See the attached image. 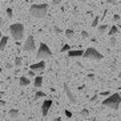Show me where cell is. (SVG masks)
<instances>
[{
  "mask_svg": "<svg viewBox=\"0 0 121 121\" xmlns=\"http://www.w3.org/2000/svg\"><path fill=\"white\" fill-rule=\"evenodd\" d=\"M47 12H48V5L47 4H33L29 8V13L31 16L36 19H43L47 16Z\"/></svg>",
  "mask_w": 121,
  "mask_h": 121,
  "instance_id": "obj_1",
  "label": "cell"
},
{
  "mask_svg": "<svg viewBox=\"0 0 121 121\" xmlns=\"http://www.w3.org/2000/svg\"><path fill=\"white\" fill-rule=\"evenodd\" d=\"M120 104H121V95L120 93H113V95H110L109 97H107L103 101L104 107H108V108L114 109V110H117L120 108Z\"/></svg>",
  "mask_w": 121,
  "mask_h": 121,
  "instance_id": "obj_2",
  "label": "cell"
},
{
  "mask_svg": "<svg viewBox=\"0 0 121 121\" xmlns=\"http://www.w3.org/2000/svg\"><path fill=\"white\" fill-rule=\"evenodd\" d=\"M9 32H11L12 37L19 41V40H22L24 37V25L22 23H13L9 27Z\"/></svg>",
  "mask_w": 121,
  "mask_h": 121,
  "instance_id": "obj_3",
  "label": "cell"
},
{
  "mask_svg": "<svg viewBox=\"0 0 121 121\" xmlns=\"http://www.w3.org/2000/svg\"><path fill=\"white\" fill-rule=\"evenodd\" d=\"M82 57L89 59V60H103L104 55L96 49V48H86L82 52Z\"/></svg>",
  "mask_w": 121,
  "mask_h": 121,
  "instance_id": "obj_4",
  "label": "cell"
},
{
  "mask_svg": "<svg viewBox=\"0 0 121 121\" xmlns=\"http://www.w3.org/2000/svg\"><path fill=\"white\" fill-rule=\"evenodd\" d=\"M36 57H37L40 61H44L45 59L52 57V52H51L49 47L47 45V44H40L39 49H37V53H36Z\"/></svg>",
  "mask_w": 121,
  "mask_h": 121,
  "instance_id": "obj_5",
  "label": "cell"
},
{
  "mask_svg": "<svg viewBox=\"0 0 121 121\" xmlns=\"http://www.w3.org/2000/svg\"><path fill=\"white\" fill-rule=\"evenodd\" d=\"M35 48H36V44H35L33 36H28L24 43V51L25 52H35Z\"/></svg>",
  "mask_w": 121,
  "mask_h": 121,
  "instance_id": "obj_6",
  "label": "cell"
},
{
  "mask_svg": "<svg viewBox=\"0 0 121 121\" xmlns=\"http://www.w3.org/2000/svg\"><path fill=\"white\" fill-rule=\"evenodd\" d=\"M64 92H65V95H67L68 100H69V103L71 104H77V97L73 95V92L71 91V88H69L67 84H64Z\"/></svg>",
  "mask_w": 121,
  "mask_h": 121,
  "instance_id": "obj_7",
  "label": "cell"
},
{
  "mask_svg": "<svg viewBox=\"0 0 121 121\" xmlns=\"http://www.w3.org/2000/svg\"><path fill=\"white\" fill-rule=\"evenodd\" d=\"M45 69V61H39V63H35L33 65H31L29 67V71H32V72H41Z\"/></svg>",
  "mask_w": 121,
  "mask_h": 121,
  "instance_id": "obj_8",
  "label": "cell"
},
{
  "mask_svg": "<svg viewBox=\"0 0 121 121\" xmlns=\"http://www.w3.org/2000/svg\"><path fill=\"white\" fill-rule=\"evenodd\" d=\"M51 107H52V101H51V100H45V101L43 103V107H41V113H43L44 117L48 114Z\"/></svg>",
  "mask_w": 121,
  "mask_h": 121,
  "instance_id": "obj_9",
  "label": "cell"
},
{
  "mask_svg": "<svg viewBox=\"0 0 121 121\" xmlns=\"http://www.w3.org/2000/svg\"><path fill=\"white\" fill-rule=\"evenodd\" d=\"M82 52H84V51H81V49L68 51V56L69 57H80V56H82Z\"/></svg>",
  "mask_w": 121,
  "mask_h": 121,
  "instance_id": "obj_10",
  "label": "cell"
},
{
  "mask_svg": "<svg viewBox=\"0 0 121 121\" xmlns=\"http://www.w3.org/2000/svg\"><path fill=\"white\" fill-rule=\"evenodd\" d=\"M7 44H8V37H7V36H3V37L0 39V51H4V49H5Z\"/></svg>",
  "mask_w": 121,
  "mask_h": 121,
  "instance_id": "obj_11",
  "label": "cell"
},
{
  "mask_svg": "<svg viewBox=\"0 0 121 121\" xmlns=\"http://www.w3.org/2000/svg\"><path fill=\"white\" fill-rule=\"evenodd\" d=\"M29 78L28 77H25V76H22V77L19 78V84L22 86H25V85H29Z\"/></svg>",
  "mask_w": 121,
  "mask_h": 121,
  "instance_id": "obj_12",
  "label": "cell"
},
{
  "mask_svg": "<svg viewBox=\"0 0 121 121\" xmlns=\"http://www.w3.org/2000/svg\"><path fill=\"white\" fill-rule=\"evenodd\" d=\"M8 116H9V118H17L19 117V110L17 109H11L8 112Z\"/></svg>",
  "mask_w": 121,
  "mask_h": 121,
  "instance_id": "obj_13",
  "label": "cell"
},
{
  "mask_svg": "<svg viewBox=\"0 0 121 121\" xmlns=\"http://www.w3.org/2000/svg\"><path fill=\"white\" fill-rule=\"evenodd\" d=\"M41 84H43V77L41 76H36L35 77V86L36 88H40Z\"/></svg>",
  "mask_w": 121,
  "mask_h": 121,
  "instance_id": "obj_14",
  "label": "cell"
},
{
  "mask_svg": "<svg viewBox=\"0 0 121 121\" xmlns=\"http://www.w3.org/2000/svg\"><path fill=\"white\" fill-rule=\"evenodd\" d=\"M117 27H116V25H113V27H110V29H109V36H112V37H113L114 35H116V33H117Z\"/></svg>",
  "mask_w": 121,
  "mask_h": 121,
  "instance_id": "obj_15",
  "label": "cell"
},
{
  "mask_svg": "<svg viewBox=\"0 0 121 121\" xmlns=\"http://www.w3.org/2000/svg\"><path fill=\"white\" fill-rule=\"evenodd\" d=\"M108 31V25L103 24V25H100L99 27V33H105Z\"/></svg>",
  "mask_w": 121,
  "mask_h": 121,
  "instance_id": "obj_16",
  "label": "cell"
},
{
  "mask_svg": "<svg viewBox=\"0 0 121 121\" xmlns=\"http://www.w3.org/2000/svg\"><path fill=\"white\" fill-rule=\"evenodd\" d=\"M65 35H67L68 39H72V37L75 36V32H73V29H67V31H65Z\"/></svg>",
  "mask_w": 121,
  "mask_h": 121,
  "instance_id": "obj_17",
  "label": "cell"
},
{
  "mask_svg": "<svg viewBox=\"0 0 121 121\" xmlns=\"http://www.w3.org/2000/svg\"><path fill=\"white\" fill-rule=\"evenodd\" d=\"M80 116H81L82 118H86L89 116V110L88 109H82L81 112H80Z\"/></svg>",
  "mask_w": 121,
  "mask_h": 121,
  "instance_id": "obj_18",
  "label": "cell"
},
{
  "mask_svg": "<svg viewBox=\"0 0 121 121\" xmlns=\"http://www.w3.org/2000/svg\"><path fill=\"white\" fill-rule=\"evenodd\" d=\"M22 64H23V59L22 57H16V59H15V65H16V67H20Z\"/></svg>",
  "mask_w": 121,
  "mask_h": 121,
  "instance_id": "obj_19",
  "label": "cell"
},
{
  "mask_svg": "<svg viewBox=\"0 0 121 121\" xmlns=\"http://www.w3.org/2000/svg\"><path fill=\"white\" fill-rule=\"evenodd\" d=\"M40 97H45V93L40 92V91H39V92H36L35 93V99H40Z\"/></svg>",
  "mask_w": 121,
  "mask_h": 121,
  "instance_id": "obj_20",
  "label": "cell"
},
{
  "mask_svg": "<svg viewBox=\"0 0 121 121\" xmlns=\"http://www.w3.org/2000/svg\"><path fill=\"white\" fill-rule=\"evenodd\" d=\"M116 43H117L116 37H110V40H109V45H110V47H114V45H116Z\"/></svg>",
  "mask_w": 121,
  "mask_h": 121,
  "instance_id": "obj_21",
  "label": "cell"
},
{
  "mask_svg": "<svg viewBox=\"0 0 121 121\" xmlns=\"http://www.w3.org/2000/svg\"><path fill=\"white\" fill-rule=\"evenodd\" d=\"M7 16H8V19H12V16H13L12 8H7Z\"/></svg>",
  "mask_w": 121,
  "mask_h": 121,
  "instance_id": "obj_22",
  "label": "cell"
},
{
  "mask_svg": "<svg viewBox=\"0 0 121 121\" xmlns=\"http://www.w3.org/2000/svg\"><path fill=\"white\" fill-rule=\"evenodd\" d=\"M97 24H99V16H96V17L93 19V23H92V27H97Z\"/></svg>",
  "mask_w": 121,
  "mask_h": 121,
  "instance_id": "obj_23",
  "label": "cell"
},
{
  "mask_svg": "<svg viewBox=\"0 0 121 121\" xmlns=\"http://www.w3.org/2000/svg\"><path fill=\"white\" fill-rule=\"evenodd\" d=\"M65 51H69V45H68V44L61 47V52H65Z\"/></svg>",
  "mask_w": 121,
  "mask_h": 121,
  "instance_id": "obj_24",
  "label": "cell"
},
{
  "mask_svg": "<svg viewBox=\"0 0 121 121\" xmlns=\"http://www.w3.org/2000/svg\"><path fill=\"white\" fill-rule=\"evenodd\" d=\"M97 100H99V95H95V96L91 99V103H96Z\"/></svg>",
  "mask_w": 121,
  "mask_h": 121,
  "instance_id": "obj_25",
  "label": "cell"
},
{
  "mask_svg": "<svg viewBox=\"0 0 121 121\" xmlns=\"http://www.w3.org/2000/svg\"><path fill=\"white\" fill-rule=\"evenodd\" d=\"M81 36H82V37H84V39H86V37H88V36H89V33L86 32V31H82V32H81Z\"/></svg>",
  "mask_w": 121,
  "mask_h": 121,
  "instance_id": "obj_26",
  "label": "cell"
},
{
  "mask_svg": "<svg viewBox=\"0 0 121 121\" xmlns=\"http://www.w3.org/2000/svg\"><path fill=\"white\" fill-rule=\"evenodd\" d=\"M100 95H101V96H110V92H108V91H107V92H101Z\"/></svg>",
  "mask_w": 121,
  "mask_h": 121,
  "instance_id": "obj_27",
  "label": "cell"
},
{
  "mask_svg": "<svg viewBox=\"0 0 121 121\" xmlns=\"http://www.w3.org/2000/svg\"><path fill=\"white\" fill-rule=\"evenodd\" d=\"M53 31H55V33H60V32H61V29L59 28V27H55V28H53Z\"/></svg>",
  "mask_w": 121,
  "mask_h": 121,
  "instance_id": "obj_28",
  "label": "cell"
},
{
  "mask_svg": "<svg viewBox=\"0 0 121 121\" xmlns=\"http://www.w3.org/2000/svg\"><path fill=\"white\" fill-rule=\"evenodd\" d=\"M113 20H114V22H118V20H120V15H114Z\"/></svg>",
  "mask_w": 121,
  "mask_h": 121,
  "instance_id": "obj_29",
  "label": "cell"
},
{
  "mask_svg": "<svg viewBox=\"0 0 121 121\" xmlns=\"http://www.w3.org/2000/svg\"><path fill=\"white\" fill-rule=\"evenodd\" d=\"M60 1H61V0H53V1H52V4H53V5H59V4H60Z\"/></svg>",
  "mask_w": 121,
  "mask_h": 121,
  "instance_id": "obj_30",
  "label": "cell"
},
{
  "mask_svg": "<svg viewBox=\"0 0 121 121\" xmlns=\"http://www.w3.org/2000/svg\"><path fill=\"white\" fill-rule=\"evenodd\" d=\"M65 116H67V117H72V113L69 110H65Z\"/></svg>",
  "mask_w": 121,
  "mask_h": 121,
  "instance_id": "obj_31",
  "label": "cell"
},
{
  "mask_svg": "<svg viewBox=\"0 0 121 121\" xmlns=\"http://www.w3.org/2000/svg\"><path fill=\"white\" fill-rule=\"evenodd\" d=\"M28 76H32V77H35V72H32V71H28V73H27Z\"/></svg>",
  "mask_w": 121,
  "mask_h": 121,
  "instance_id": "obj_32",
  "label": "cell"
},
{
  "mask_svg": "<svg viewBox=\"0 0 121 121\" xmlns=\"http://www.w3.org/2000/svg\"><path fill=\"white\" fill-rule=\"evenodd\" d=\"M5 101H4V100H0V107H5Z\"/></svg>",
  "mask_w": 121,
  "mask_h": 121,
  "instance_id": "obj_33",
  "label": "cell"
},
{
  "mask_svg": "<svg viewBox=\"0 0 121 121\" xmlns=\"http://www.w3.org/2000/svg\"><path fill=\"white\" fill-rule=\"evenodd\" d=\"M107 1L109 4H112V5H116V1H114V0H107Z\"/></svg>",
  "mask_w": 121,
  "mask_h": 121,
  "instance_id": "obj_34",
  "label": "cell"
},
{
  "mask_svg": "<svg viewBox=\"0 0 121 121\" xmlns=\"http://www.w3.org/2000/svg\"><path fill=\"white\" fill-rule=\"evenodd\" d=\"M7 68H8V69H11V68H12V64H9V63H8V64H7Z\"/></svg>",
  "mask_w": 121,
  "mask_h": 121,
  "instance_id": "obj_35",
  "label": "cell"
},
{
  "mask_svg": "<svg viewBox=\"0 0 121 121\" xmlns=\"http://www.w3.org/2000/svg\"><path fill=\"white\" fill-rule=\"evenodd\" d=\"M60 120H61V118H60V117H57V118H55V120H53V121H60Z\"/></svg>",
  "mask_w": 121,
  "mask_h": 121,
  "instance_id": "obj_36",
  "label": "cell"
},
{
  "mask_svg": "<svg viewBox=\"0 0 121 121\" xmlns=\"http://www.w3.org/2000/svg\"><path fill=\"white\" fill-rule=\"evenodd\" d=\"M1 37H3V33H1V31H0V39H1Z\"/></svg>",
  "mask_w": 121,
  "mask_h": 121,
  "instance_id": "obj_37",
  "label": "cell"
},
{
  "mask_svg": "<svg viewBox=\"0 0 121 121\" xmlns=\"http://www.w3.org/2000/svg\"><path fill=\"white\" fill-rule=\"evenodd\" d=\"M120 78H121V71H120Z\"/></svg>",
  "mask_w": 121,
  "mask_h": 121,
  "instance_id": "obj_38",
  "label": "cell"
}]
</instances>
